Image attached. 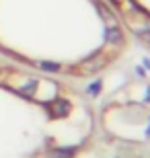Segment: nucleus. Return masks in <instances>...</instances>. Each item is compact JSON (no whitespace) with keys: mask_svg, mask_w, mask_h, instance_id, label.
Here are the masks:
<instances>
[{"mask_svg":"<svg viewBox=\"0 0 150 158\" xmlns=\"http://www.w3.org/2000/svg\"><path fill=\"white\" fill-rule=\"evenodd\" d=\"M130 37L150 49V0H109Z\"/></svg>","mask_w":150,"mask_h":158,"instance_id":"7ed1b4c3","label":"nucleus"},{"mask_svg":"<svg viewBox=\"0 0 150 158\" xmlns=\"http://www.w3.org/2000/svg\"><path fill=\"white\" fill-rule=\"evenodd\" d=\"M130 39L109 0H0V56L60 80L109 70Z\"/></svg>","mask_w":150,"mask_h":158,"instance_id":"f257e3e1","label":"nucleus"},{"mask_svg":"<svg viewBox=\"0 0 150 158\" xmlns=\"http://www.w3.org/2000/svg\"><path fill=\"white\" fill-rule=\"evenodd\" d=\"M95 131L91 101L66 80L0 60V158H74Z\"/></svg>","mask_w":150,"mask_h":158,"instance_id":"f03ea898","label":"nucleus"}]
</instances>
